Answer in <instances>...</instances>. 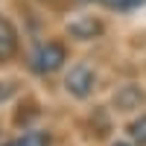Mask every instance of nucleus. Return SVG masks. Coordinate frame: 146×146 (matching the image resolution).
I'll list each match as a JSON object with an SVG mask.
<instances>
[{
	"label": "nucleus",
	"mask_w": 146,
	"mask_h": 146,
	"mask_svg": "<svg viewBox=\"0 0 146 146\" xmlns=\"http://www.w3.org/2000/svg\"><path fill=\"white\" fill-rule=\"evenodd\" d=\"M64 62H67V53H64V47L58 41H47V44H41L38 50L32 53V70L41 73V76L56 73Z\"/></svg>",
	"instance_id": "obj_1"
},
{
	"label": "nucleus",
	"mask_w": 146,
	"mask_h": 146,
	"mask_svg": "<svg viewBox=\"0 0 146 146\" xmlns=\"http://www.w3.org/2000/svg\"><path fill=\"white\" fill-rule=\"evenodd\" d=\"M64 88L73 94V96H88L94 91V70L88 64H73L67 79H64Z\"/></svg>",
	"instance_id": "obj_2"
},
{
	"label": "nucleus",
	"mask_w": 146,
	"mask_h": 146,
	"mask_svg": "<svg viewBox=\"0 0 146 146\" xmlns=\"http://www.w3.org/2000/svg\"><path fill=\"white\" fill-rule=\"evenodd\" d=\"M15 47H18V32H15V27H12L6 18H0V62H6V58L15 53Z\"/></svg>",
	"instance_id": "obj_3"
},
{
	"label": "nucleus",
	"mask_w": 146,
	"mask_h": 146,
	"mask_svg": "<svg viewBox=\"0 0 146 146\" xmlns=\"http://www.w3.org/2000/svg\"><path fill=\"white\" fill-rule=\"evenodd\" d=\"M67 29H70V35H76V38H94V35L102 32V23L94 21V18H76V21H70Z\"/></svg>",
	"instance_id": "obj_4"
},
{
	"label": "nucleus",
	"mask_w": 146,
	"mask_h": 146,
	"mask_svg": "<svg viewBox=\"0 0 146 146\" xmlns=\"http://www.w3.org/2000/svg\"><path fill=\"white\" fill-rule=\"evenodd\" d=\"M129 135H131V140H135V143L146 146V114H143V117H137L135 123L129 126Z\"/></svg>",
	"instance_id": "obj_5"
},
{
	"label": "nucleus",
	"mask_w": 146,
	"mask_h": 146,
	"mask_svg": "<svg viewBox=\"0 0 146 146\" xmlns=\"http://www.w3.org/2000/svg\"><path fill=\"white\" fill-rule=\"evenodd\" d=\"M111 9H120V12H129V9H137V6H143L146 0H105Z\"/></svg>",
	"instance_id": "obj_6"
},
{
	"label": "nucleus",
	"mask_w": 146,
	"mask_h": 146,
	"mask_svg": "<svg viewBox=\"0 0 146 146\" xmlns=\"http://www.w3.org/2000/svg\"><path fill=\"white\" fill-rule=\"evenodd\" d=\"M23 146H44V140L38 135H29V137H23Z\"/></svg>",
	"instance_id": "obj_7"
},
{
	"label": "nucleus",
	"mask_w": 146,
	"mask_h": 146,
	"mask_svg": "<svg viewBox=\"0 0 146 146\" xmlns=\"http://www.w3.org/2000/svg\"><path fill=\"white\" fill-rule=\"evenodd\" d=\"M6 146H23V140H12V143H6Z\"/></svg>",
	"instance_id": "obj_8"
},
{
	"label": "nucleus",
	"mask_w": 146,
	"mask_h": 146,
	"mask_svg": "<svg viewBox=\"0 0 146 146\" xmlns=\"http://www.w3.org/2000/svg\"><path fill=\"white\" fill-rule=\"evenodd\" d=\"M114 146H129V143H114Z\"/></svg>",
	"instance_id": "obj_9"
}]
</instances>
